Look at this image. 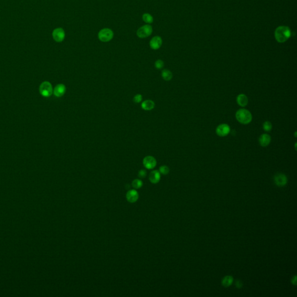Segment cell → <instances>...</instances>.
<instances>
[{"label":"cell","instance_id":"cell-1","mask_svg":"<svg viewBox=\"0 0 297 297\" xmlns=\"http://www.w3.org/2000/svg\"><path fill=\"white\" fill-rule=\"evenodd\" d=\"M291 35L290 28L286 26L278 27L274 32V36L276 41L280 43H285Z\"/></svg>","mask_w":297,"mask_h":297},{"label":"cell","instance_id":"cell-2","mask_svg":"<svg viewBox=\"0 0 297 297\" xmlns=\"http://www.w3.org/2000/svg\"><path fill=\"white\" fill-rule=\"evenodd\" d=\"M236 120L242 124H248L251 122L252 115L251 112L246 109H240L236 113Z\"/></svg>","mask_w":297,"mask_h":297},{"label":"cell","instance_id":"cell-3","mask_svg":"<svg viewBox=\"0 0 297 297\" xmlns=\"http://www.w3.org/2000/svg\"><path fill=\"white\" fill-rule=\"evenodd\" d=\"M40 92L41 95L46 98L49 97L53 93V88L52 84L48 81H44L40 86Z\"/></svg>","mask_w":297,"mask_h":297},{"label":"cell","instance_id":"cell-4","mask_svg":"<svg viewBox=\"0 0 297 297\" xmlns=\"http://www.w3.org/2000/svg\"><path fill=\"white\" fill-rule=\"evenodd\" d=\"M113 32L109 29H103L98 33V38L102 42H108L113 37Z\"/></svg>","mask_w":297,"mask_h":297},{"label":"cell","instance_id":"cell-5","mask_svg":"<svg viewBox=\"0 0 297 297\" xmlns=\"http://www.w3.org/2000/svg\"><path fill=\"white\" fill-rule=\"evenodd\" d=\"M152 27L151 26L147 24L140 27L137 32L138 37L140 38H145L148 37L152 33Z\"/></svg>","mask_w":297,"mask_h":297},{"label":"cell","instance_id":"cell-6","mask_svg":"<svg viewBox=\"0 0 297 297\" xmlns=\"http://www.w3.org/2000/svg\"><path fill=\"white\" fill-rule=\"evenodd\" d=\"M274 182L277 186L283 187L287 185L288 179L286 175L283 173H278L274 176Z\"/></svg>","mask_w":297,"mask_h":297},{"label":"cell","instance_id":"cell-7","mask_svg":"<svg viewBox=\"0 0 297 297\" xmlns=\"http://www.w3.org/2000/svg\"><path fill=\"white\" fill-rule=\"evenodd\" d=\"M230 132V127L227 124H221L216 129V133L219 137H224L228 135Z\"/></svg>","mask_w":297,"mask_h":297},{"label":"cell","instance_id":"cell-8","mask_svg":"<svg viewBox=\"0 0 297 297\" xmlns=\"http://www.w3.org/2000/svg\"><path fill=\"white\" fill-rule=\"evenodd\" d=\"M143 164L144 167L148 170L153 169L157 165V161L156 159L151 156L145 157L143 160Z\"/></svg>","mask_w":297,"mask_h":297},{"label":"cell","instance_id":"cell-9","mask_svg":"<svg viewBox=\"0 0 297 297\" xmlns=\"http://www.w3.org/2000/svg\"><path fill=\"white\" fill-rule=\"evenodd\" d=\"M52 37L54 40L57 42L60 43L63 41L65 37V33L63 29L62 28H57L53 31Z\"/></svg>","mask_w":297,"mask_h":297},{"label":"cell","instance_id":"cell-10","mask_svg":"<svg viewBox=\"0 0 297 297\" xmlns=\"http://www.w3.org/2000/svg\"><path fill=\"white\" fill-rule=\"evenodd\" d=\"M139 198L138 192L136 190H130L126 194V198L127 201L131 203H135L137 201Z\"/></svg>","mask_w":297,"mask_h":297},{"label":"cell","instance_id":"cell-11","mask_svg":"<svg viewBox=\"0 0 297 297\" xmlns=\"http://www.w3.org/2000/svg\"><path fill=\"white\" fill-rule=\"evenodd\" d=\"M162 41L161 38L159 36L154 37L150 41V46L151 49L156 50L159 49L162 45Z\"/></svg>","mask_w":297,"mask_h":297},{"label":"cell","instance_id":"cell-12","mask_svg":"<svg viewBox=\"0 0 297 297\" xmlns=\"http://www.w3.org/2000/svg\"><path fill=\"white\" fill-rule=\"evenodd\" d=\"M66 86L63 84H57V85L55 87V88L53 91V93L57 97L60 98V97H62L64 95V94L66 92Z\"/></svg>","mask_w":297,"mask_h":297},{"label":"cell","instance_id":"cell-13","mask_svg":"<svg viewBox=\"0 0 297 297\" xmlns=\"http://www.w3.org/2000/svg\"><path fill=\"white\" fill-rule=\"evenodd\" d=\"M271 142V137L269 134H263L259 138V143L262 147H267Z\"/></svg>","mask_w":297,"mask_h":297},{"label":"cell","instance_id":"cell-14","mask_svg":"<svg viewBox=\"0 0 297 297\" xmlns=\"http://www.w3.org/2000/svg\"><path fill=\"white\" fill-rule=\"evenodd\" d=\"M148 179L151 183L153 184L158 183L161 179L160 172L157 170H154L151 172L149 174Z\"/></svg>","mask_w":297,"mask_h":297},{"label":"cell","instance_id":"cell-15","mask_svg":"<svg viewBox=\"0 0 297 297\" xmlns=\"http://www.w3.org/2000/svg\"><path fill=\"white\" fill-rule=\"evenodd\" d=\"M236 101L240 106L245 107L248 104V97L245 94L241 93L237 96Z\"/></svg>","mask_w":297,"mask_h":297},{"label":"cell","instance_id":"cell-16","mask_svg":"<svg viewBox=\"0 0 297 297\" xmlns=\"http://www.w3.org/2000/svg\"><path fill=\"white\" fill-rule=\"evenodd\" d=\"M154 106H155V103L151 100L145 101L142 103V104H141L142 108L143 110H147V111L153 110L154 108Z\"/></svg>","mask_w":297,"mask_h":297},{"label":"cell","instance_id":"cell-17","mask_svg":"<svg viewBox=\"0 0 297 297\" xmlns=\"http://www.w3.org/2000/svg\"><path fill=\"white\" fill-rule=\"evenodd\" d=\"M233 282V277L231 276H226L222 280V285L225 287L231 286Z\"/></svg>","mask_w":297,"mask_h":297},{"label":"cell","instance_id":"cell-18","mask_svg":"<svg viewBox=\"0 0 297 297\" xmlns=\"http://www.w3.org/2000/svg\"><path fill=\"white\" fill-rule=\"evenodd\" d=\"M161 76L162 79L165 81H170L172 79L173 75L171 71L168 69H164L162 71Z\"/></svg>","mask_w":297,"mask_h":297},{"label":"cell","instance_id":"cell-19","mask_svg":"<svg viewBox=\"0 0 297 297\" xmlns=\"http://www.w3.org/2000/svg\"><path fill=\"white\" fill-rule=\"evenodd\" d=\"M132 186L135 189H140L143 186V182L140 179H135L132 181Z\"/></svg>","mask_w":297,"mask_h":297},{"label":"cell","instance_id":"cell-20","mask_svg":"<svg viewBox=\"0 0 297 297\" xmlns=\"http://www.w3.org/2000/svg\"><path fill=\"white\" fill-rule=\"evenodd\" d=\"M143 20L145 22L147 23H151L153 22V18L149 13H144L142 16Z\"/></svg>","mask_w":297,"mask_h":297},{"label":"cell","instance_id":"cell-21","mask_svg":"<svg viewBox=\"0 0 297 297\" xmlns=\"http://www.w3.org/2000/svg\"><path fill=\"white\" fill-rule=\"evenodd\" d=\"M263 129L266 131V132H269V131H271L272 129V123L270 122V121H266L265 122L263 123Z\"/></svg>","mask_w":297,"mask_h":297},{"label":"cell","instance_id":"cell-22","mask_svg":"<svg viewBox=\"0 0 297 297\" xmlns=\"http://www.w3.org/2000/svg\"><path fill=\"white\" fill-rule=\"evenodd\" d=\"M159 171L162 175H167L170 172V168L166 165H162L160 167Z\"/></svg>","mask_w":297,"mask_h":297},{"label":"cell","instance_id":"cell-23","mask_svg":"<svg viewBox=\"0 0 297 297\" xmlns=\"http://www.w3.org/2000/svg\"><path fill=\"white\" fill-rule=\"evenodd\" d=\"M155 68L157 69H161L164 66V63L162 60L159 59L157 61H156L154 63Z\"/></svg>","mask_w":297,"mask_h":297},{"label":"cell","instance_id":"cell-24","mask_svg":"<svg viewBox=\"0 0 297 297\" xmlns=\"http://www.w3.org/2000/svg\"><path fill=\"white\" fill-rule=\"evenodd\" d=\"M142 96L140 94H137L134 97V102L135 103H140L142 101Z\"/></svg>","mask_w":297,"mask_h":297},{"label":"cell","instance_id":"cell-25","mask_svg":"<svg viewBox=\"0 0 297 297\" xmlns=\"http://www.w3.org/2000/svg\"><path fill=\"white\" fill-rule=\"evenodd\" d=\"M147 175V172L145 170H140L138 173V176L140 178H145Z\"/></svg>","mask_w":297,"mask_h":297},{"label":"cell","instance_id":"cell-26","mask_svg":"<svg viewBox=\"0 0 297 297\" xmlns=\"http://www.w3.org/2000/svg\"><path fill=\"white\" fill-rule=\"evenodd\" d=\"M242 286H243V284H242V283H241L240 281H239H239H237V282H236V286L238 288H241V287H242Z\"/></svg>","mask_w":297,"mask_h":297},{"label":"cell","instance_id":"cell-27","mask_svg":"<svg viewBox=\"0 0 297 297\" xmlns=\"http://www.w3.org/2000/svg\"><path fill=\"white\" fill-rule=\"evenodd\" d=\"M292 284L296 285H297V279H296V276H295L293 279H292Z\"/></svg>","mask_w":297,"mask_h":297}]
</instances>
